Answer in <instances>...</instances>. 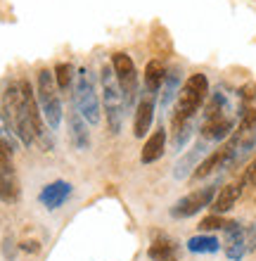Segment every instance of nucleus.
I'll list each match as a JSON object with an SVG mask.
<instances>
[{
	"mask_svg": "<svg viewBox=\"0 0 256 261\" xmlns=\"http://www.w3.org/2000/svg\"><path fill=\"white\" fill-rule=\"evenodd\" d=\"M3 112L12 133L19 138L21 145H31L36 143V128H34V119H31V110H29V97L24 86L19 83H10L3 93Z\"/></svg>",
	"mask_w": 256,
	"mask_h": 261,
	"instance_id": "f257e3e1",
	"label": "nucleus"
},
{
	"mask_svg": "<svg viewBox=\"0 0 256 261\" xmlns=\"http://www.w3.org/2000/svg\"><path fill=\"white\" fill-rule=\"evenodd\" d=\"M209 95V81L204 74H192L185 81V86L178 90V100H176V110L171 117V128L183 126L187 121H192L197 110Z\"/></svg>",
	"mask_w": 256,
	"mask_h": 261,
	"instance_id": "f03ea898",
	"label": "nucleus"
},
{
	"mask_svg": "<svg viewBox=\"0 0 256 261\" xmlns=\"http://www.w3.org/2000/svg\"><path fill=\"white\" fill-rule=\"evenodd\" d=\"M100 86H102V105H104V114H107V126H109L111 136H119L121 124H124V93L121 86L117 81L114 69L104 67L102 76H100Z\"/></svg>",
	"mask_w": 256,
	"mask_h": 261,
	"instance_id": "7ed1b4c3",
	"label": "nucleus"
},
{
	"mask_svg": "<svg viewBox=\"0 0 256 261\" xmlns=\"http://www.w3.org/2000/svg\"><path fill=\"white\" fill-rule=\"evenodd\" d=\"M38 105H41V112L50 128H60V124H62V100H60L55 74L48 71V69L38 71Z\"/></svg>",
	"mask_w": 256,
	"mask_h": 261,
	"instance_id": "20e7f679",
	"label": "nucleus"
},
{
	"mask_svg": "<svg viewBox=\"0 0 256 261\" xmlns=\"http://www.w3.org/2000/svg\"><path fill=\"white\" fill-rule=\"evenodd\" d=\"M76 93H74V105L76 110L83 114L88 124H97L100 121V97L95 90V79L88 67H81L76 71Z\"/></svg>",
	"mask_w": 256,
	"mask_h": 261,
	"instance_id": "39448f33",
	"label": "nucleus"
},
{
	"mask_svg": "<svg viewBox=\"0 0 256 261\" xmlns=\"http://www.w3.org/2000/svg\"><path fill=\"white\" fill-rule=\"evenodd\" d=\"M12 152V145L0 138V199L7 202V204H14L19 199V183H17V176H14Z\"/></svg>",
	"mask_w": 256,
	"mask_h": 261,
	"instance_id": "423d86ee",
	"label": "nucleus"
},
{
	"mask_svg": "<svg viewBox=\"0 0 256 261\" xmlns=\"http://www.w3.org/2000/svg\"><path fill=\"white\" fill-rule=\"evenodd\" d=\"M111 69L117 74V81L121 86V93H124V102L131 107L135 102V95H138V74H135V64L126 53H114L111 57Z\"/></svg>",
	"mask_w": 256,
	"mask_h": 261,
	"instance_id": "0eeeda50",
	"label": "nucleus"
},
{
	"mask_svg": "<svg viewBox=\"0 0 256 261\" xmlns=\"http://www.w3.org/2000/svg\"><path fill=\"white\" fill-rule=\"evenodd\" d=\"M216 197V188H202V190H194V193L185 195L183 199H178L176 204L171 206V216L176 219H187V216H194L197 212H202L204 206H209Z\"/></svg>",
	"mask_w": 256,
	"mask_h": 261,
	"instance_id": "6e6552de",
	"label": "nucleus"
},
{
	"mask_svg": "<svg viewBox=\"0 0 256 261\" xmlns=\"http://www.w3.org/2000/svg\"><path fill=\"white\" fill-rule=\"evenodd\" d=\"M230 164H235V143L230 140L228 145H223V147H218L216 152H211L204 162H200L197 164V171L192 173V178H207V176H211L214 171H218V169H228Z\"/></svg>",
	"mask_w": 256,
	"mask_h": 261,
	"instance_id": "1a4fd4ad",
	"label": "nucleus"
},
{
	"mask_svg": "<svg viewBox=\"0 0 256 261\" xmlns=\"http://www.w3.org/2000/svg\"><path fill=\"white\" fill-rule=\"evenodd\" d=\"M223 230H225V256L230 261H242L244 254H249L244 226L240 221H228Z\"/></svg>",
	"mask_w": 256,
	"mask_h": 261,
	"instance_id": "9d476101",
	"label": "nucleus"
},
{
	"mask_svg": "<svg viewBox=\"0 0 256 261\" xmlns=\"http://www.w3.org/2000/svg\"><path fill=\"white\" fill-rule=\"evenodd\" d=\"M67 124H69V143L71 147H76L78 152L90 150V130H88V121L83 119V114L74 107L69 110V117H67Z\"/></svg>",
	"mask_w": 256,
	"mask_h": 261,
	"instance_id": "9b49d317",
	"label": "nucleus"
},
{
	"mask_svg": "<svg viewBox=\"0 0 256 261\" xmlns=\"http://www.w3.org/2000/svg\"><path fill=\"white\" fill-rule=\"evenodd\" d=\"M71 197V186L67 183V180H55V183H48V186L41 190V204L45 206V209H60V206L67 202V199Z\"/></svg>",
	"mask_w": 256,
	"mask_h": 261,
	"instance_id": "f8f14e48",
	"label": "nucleus"
},
{
	"mask_svg": "<svg viewBox=\"0 0 256 261\" xmlns=\"http://www.w3.org/2000/svg\"><path fill=\"white\" fill-rule=\"evenodd\" d=\"M152 119H154V97L152 95H143V100L138 102L135 107V121H133V133L135 138H145L150 126H152Z\"/></svg>",
	"mask_w": 256,
	"mask_h": 261,
	"instance_id": "ddd939ff",
	"label": "nucleus"
},
{
	"mask_svg": "<svg viewBox=\"0 0 256 261\" xmlns=\"http://www.w3.org/2000/svg\"><path fill=\"white\" fill-rule=\"evenodd\" d=\"M230 130H233V119L230 117H211V119H204L200 133H202V140L216 143V140L228 138Z\"/></svg>",
	"mask_w": 256,
	"mask_h": 261,
	"instance_id": "4468645a",
	"label": "nucleus"
},
{
	"mask_svg": "<svg viewBox=\"0 0 256 261\" xmlns=\"http://www.w3.org/2000/svg\"><path fill=\"white\" fill-rule=\"evenodd\" d=\"M164 150H166V130H164V128H157L152 136L147 138V143L143 145L140 162H143V164H154L157 159H161Z\"/></svg>",
	"mask_w": 256,
	"mask_h": 261,
	"instance_id": "2eb2a0df",
	"label": "nucleus"
},
{
	"mask_svg": "<svg viewBox=\"0 0 256 261\" xmlns=\"http://www.w3.org/2000/svg\"><path fill=\"white\" fill-rule=\"evenodd\" d=\"M166 67H164V62H159V60H152V62H147L145 67V93L147 95L157 97L159 95L161 86H164V81H166Z\"/></svg>",
	"mask_w": 256,
	"mask_h": 261,
	"instance_id": "dca6fc26",
	"label": "nucleus"
},
{
	"mask_svg": "<svg viewBox=\"0 0 256 261\" xmlns=\"http://www.w3.org/2000/svg\"><path fill=\"white\" fill-rule=\"evenodd\" d=\"M240 195H242V183H228V186H223L221 193L216 195L214 202H211V209H214V214L230 212V209L237 204Z\"/></svg>",
	"mask_w": 256,
	"mask_h": 261,
	"instance_id": "f3484780",
	"label": "nucleus"
},
{
	"mask_svg": "<svg viewBox=\"0 0 256 261\" xmlns=\"http://www.w3.org/2000/svg\"><path fill=\"white\" fill-rule=\"evenodd\" d=\"M204 152H207V140H200V143L194 145L192 150L187 152L185 157H183L178 164H176V171H173V176H176L178 180H183L187 173H190V169H192V166H197V162H200V157L204 154Z\"/></svg>",
	"mask_w": 256,
	"mask_h": 261,
	"instance_id": "a211bd4d",
	"label": "nucleus"
},
{
	"mask_svg": "<svg viewBox=\"0 0 256 261\" xmlns=\"http://www.w3.org/2000/svg\"><path fill=\"white\" fill-rule=\"evenodd\" d=\"M218 247H221V242L211 235H197V238L187 240V249L192 254H214V252H218Z\"/></svg>",
	"mask_w": 256,
	"mask_h": 261,
	"instance_id": "6ab92c4d",
	"label": "nucleus"
},
{
	"mask_svg": "<svg viewBox=\"0 0 256 261\" xmlns=\"http://www.w3.org/2000/svg\"><path fill=\"white\" fill-rule=\"evenodd\" d=\"M178 83H180L178 71H171V74H166L164 88H161V93H159V105H161V110H166L168 105L173 102V97L178 95Z\"/></svg>",
	"mask_w": 256,
	"mask_h": 261,
	"instance_id": "aec40b11",
	"label": "nucleus"
},
{
	"mask_svg": "<svg viewBox=\"0 0 256 261\" xmlns=\"http://www.w3.org/2000/svg\"><path fill=\"white\" fill-rule=\"evenodd\" d=\"M173 252H176V245L168 240H157L152 247L147 249V256L152 261H168L173 259Z\"/></svg>",
	"mask_w": 256,
	"mask_h": 261,
	"instance_id": "412c9836",
	"label": "nucleus"
},
{
	"mask_svg": "<svg viewBox=\"0 0 256 261\" xmlns=\"http://www.w3.org/2000/svg\"><path fill=\"white\" fill-rule=\"evenodd\" d=\"M52 74H55V83H57V88L60 90H69L71 88V81H74V67H71V64H67V62H60L55 67V71H52Z\"/></svg>",
	"mask_w": 256,
	"mask_h": 261,
	"instance_id": "4be33fe9",
	"label": "nucleus"
},
{
	"mask_svg": "<svg viewBox=\"0 0 256 261\" xmlns=\"http://www.w3.org/2000/svg\"><path fill=\"white\" fill-rule=\"evenodd\" d=\"M171 130H173V150L180 152L187 145L190 136H192V121H187V124H183V126H176V128H171Z\"/></svg>",
	"mask_w": 256,
	"mask_h": 261,
	"instance_id": "5701e85b",
	"label": "nucleus"
},
{
	"mask_svg": "<svg viewBox=\"0 0 256 261\" xmlns=\"http://www.w3.org/2000/svg\"><path fill=\"white\" fill-rule=\"evenodd\" d=\"M225 223H228V221L223 219L221 214H211L207 219H202L200 230L202 233H207V230H221V228H225Z\"/></svg>",
	"mask_w": 256,
	"mask_h": 261,
	"instance_id": "b1692460",
	"label": "nucleus"
},
{
	"mask_svg": "<svg viewBox=\"0 0 256 261\" xmlns=\"http://www.w3.org/2000/svg\"><path fill=\"white\" fill-rule=\"evenodd\" d=\"M0 138H3V140H7V143L12 145L14 150H17V140H19V138L14 136L12 133V128H10V124H7V119H5V112H3V107H0Z\"/></svg>",
	"mask_w": 256,
	"mask_h": 261,
	"instance_id": "393cba45",
	"label": "nucleus"
},
{
	"mask_svg": "<svg viewBox=\"0 0 256 261\" xmlns=\"http://www.w3.org/2000/svg\"><path fill=\"white\" fill-rule=\"evenodd\" d=\"M256 126V110L254 107H247V110L242 112V119H240V128L237 130H249Z\"/></svg>",
	"mask_w": 256,
	"mask_h": 261,
	"instance_id": "a878e982",
	"label": "nucleus"
},
{
	"mask_svg": "<svg viewBox=\"0 0 256 261\" xmlns=\"http://www.w3.org/2000/svg\"><path fill=\"white\" fill-rule=\"evenodd\" d=\"M242 186H256V159L247 166V171L242 176Z\"/></svg>",
	"mask_w": 256,
	"mask_h": 261,
	"instance_id": "bb28decb",
	"label": "nucleus"
},
{
	"mask_svg": "<svg viewBox=\"0 0 256 261\" xmlns=\"http://www.w3.org/2000/svg\"><path fill=\"white\" fill-rule=\"evenodd\" d=\"M244 235H247V247H249V252H254L256 249V223L244 226Z\"/></svg>",
	"mask_w": 256,
	"mask_h": 261,
	"instance_id": "cd10ccee",
	"label": "nucleus"
},
{
	"mask_svg": "<svg viewBox=\"0 0 256 261\" xmlns=\"http://www.w3.org/2000/svg\"><path fill=\"white\" fill-rule=\"evenodd\" d=\"M242 97H244V100H254V97H256V88H254V86H244V88H242Z\"/></svg>",
	"mask_w": 256,
	"mask_h": 261,
	"instance_id": "c85d7f7f",
	"label": "nucleus"
},
{
	"mask_svg": "<svg viewBox=\"0 0 256 261\" xmlns=\"http://www.w3.org/2000/svg\"><path fill=\"white\" fill-rule=\"evenodd\" d=\"M5 256L10 261L14 259V252H12V238H5Z\"/></svg>",
	"mask_w": 256,
	"mask_h": 261,
	"instance_id": "c756f323",
	"label": "nucleus"
},
{
	"mask_svg": "<svg viewBox=\"0 0 256 261\" xmlns=\"http://www.w3.org/2000/svg\"><path fill=\"white\" fill-rule=\"evenodd\" d=\"M168 261H173V259H168Z\"/></svg>",
	"mask_w": 256,
	"mask_h": 261,
	"instance_id": "7c9ffc66",
	"label": "nucleus"
}]
</instances>
